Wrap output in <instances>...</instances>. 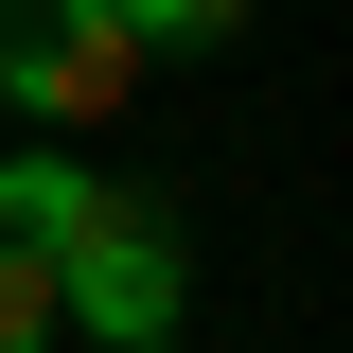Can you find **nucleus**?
Masks as SVG:
<instances>
[{
	"instance_id": "1",
	"label": "nucleus",
	"mask_w": 353,
	"mask_h": 353,
	"mask_svg": "<svg viewBox=\"0 0 353 353\" xmlns=\"http://www.w3.org/2000/svg\"><path fill=\"white\" fill-rule=\"evenodd\" d=\"M53 283H71V318H88V336L124 353V336H176L194 248H176V212H159V194H88V212H71V248H53Z\"/></svg>"
},
{
	"instance_id": "2",
	"label": "nucleus",
	"mask_w": 353,
	"mask_h": 353,
	"mask_svg": "<svg viewBox=\"0 0 353 353\" xmlns=\"http://www.w3.org/2000/svg\"><path fill=\"white\" fill-rule=\"evenodd\" d=\"M124 88H141L124 0H0V106H36V124H106Z\"/></svg>"
},
{
	"instance_id": "3",
	"label": "nucleus",
	"mask_w": 353,
	"mask_h": 353,
	"mask_svg": "<svg viewBox=\"0 0 353 353\" xmlns=\"http://www.w3.org/2000/svg\"><path fill=\"white\" fill-rule=\"evenodd\" d=\"M71 212H88V176L53 159V141H36V159H0V230H18V248H71Z\"/></svg>"
},
{
	"instance_id": "4",
	"label": "nucleus",
	"mask_w": 353,
	"mask_h": 353,
	"mask_svg": "<svg viewBox=\"0 0 353 353\" xmlns=\"http://www.w3.org/2000/svg\"><path fill=\"white\" fill-rule=\"evenodd\" d=\"M53 318H71L53 248H18V230H0V353H53Z\"/></svg>"
},
{
	"instance_id": "5",
	"label": "nucleus",
	"mask_w": 353,
	"mask_h": 353,
	"mask_svg": "<svg viewBox=\"0 0 353 353\" xmlns=\"http://www.w3.org/2000/svg\"><path fill=\"white\" fill-rule=\"evenodd\" d=\"M124 36L141 53H212V36H248V0H124Z\"/></svg>"
},
{
	"instance_id": "6",
	"label": "nucleus",
	"mask_w": 353,
	"mask_h": 353,
	"mask_svg": "<svg viewBox=\"0 0 353 353\" xmlns=\"http://www.w3.org/2000/svg\"><path fill=\"white\" fill-rule=\"evenodd\" d=\"M124 353H176V336H124Z\"/></svg>"
}]
</instances>
